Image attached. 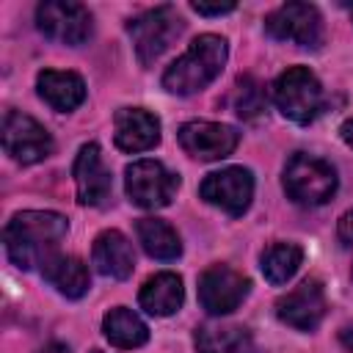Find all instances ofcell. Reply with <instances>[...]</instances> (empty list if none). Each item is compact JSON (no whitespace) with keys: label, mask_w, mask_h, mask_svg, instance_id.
Returning <instances> with one entry per match:
<instances>
[{"label":"cell","mask_w":353,"mask_h":353,"mask_svg":"<svg viewBox=\"0 0 353 353\" xmlns=\"http://www.w3.org/2000/svg\"><path fill=\"white\" fill-rule=\"evenodd\" d=\"M66 232H69V221L58 212L50 210L17 212L3 229L6 254L17 268L30 270L36 265H44L55 254Z\"/></svg>","instance_id":"6da1fadb"},{"label":"cell","mask_w":353,"mask_h":353,"mask_svg":"<svg viewBox=\"0 0 353 353\" xmlns=\"http://www.w3.org/2000/svg\"><path fill=\"white\" fill-rule=\"evenodd\" d=\"M339 342L353 353V325H345V328L339 331Z\"/></svg>","instance_id":"83f0119b"},{"label":"cell","mask_w":353,"mask_h":353,"mask_svg":"<svg viewBox=\"0 0 353 353\" xmlns=\"http://www.w3.org/2000/svg\"><path fill=\"white\" fill-rule=\"evenodd\" d=\"M36 25L47 39L77 47L91 36V11L83 3L47 0L36 6Z\"/></svg>","instance_id":"52a82bcc"},{"label":"cell","mask_w":353,"mask_h":353,"mask_svg":"<svg viewBox=\"0 0 353 353\" xmlns=\"http://www.w3.org/2000/svg\"><path fill=\"white\" fill-rule=\"evenodd\" d=\"M127 33L132 36L138 61L143 66H149L182 33V17L176 14L174 6H157V8H149V11L138 14L135 19H130Z\"/></svg>","instance_id":"5b68a950"},{"label":"cell","mask_w":353,"mask_h":353,"mask_svg":"<svg viewBox=\"0 0 353 353\" xmlns=\"http://www.w3.org/2000/svg\"><path fill=\"white\" fill-rule=\"evenodd\" d=\"M276 314L281 323L292 325L295 331H312L320 325L325 314V292L317 279L301 281L295 290L276 301Z\"/></svg>","instance_id":"4fadbf2b"},{"label":"cell","mask_w":353,"mask_h":353,"mask_svg":"<svg viewBox=\"0 0 353 353\" xmlns=\"http://www.w3.org/2000/svg\"><path fill=\"white\" fill-rule=\"evenodd\" d=\"M91 353H102V350H91Z\"/></svg>","instance_id":"f546056e"},{"label":"cell","mask_w":353,"mask_h":353,"mask_svg":"<svg viewBox=\"0 0 353 353\" xmlns=\"http://www.w3.org/2000/svg\"><path fill=\"white\" fill-rule=\"evenodd\" d=\"M44 279L66 298H83L91 287V276L83 259L77 256H63V254H52L44 265H41Z\"/></svg>","instance_id":"d6986e66"},{"label":"cell","mask_w":353,"mask_h":353,"mask_svg":"<svg viewBox=\"0 0 353 353\" xmlns=\"http://www.w3.org/2000/svg\"><path fill=\"white\" fill-rule=\"evenodd\" d=\"M102 331H105V339L116 347H124V350H132V347H141L146 345L149 339V328L146 323L127 306H116L110 309L105 317H102Z\"/></svg>","instance_id":"ffe728a7"},{"label":"cell","mask_w":353,"mask_h":353,"mask_svg":"<svg viewBox=\"0 0 353 353\" xmlns=\"http://www.w3.org/2000/svg\"><path fill=\"white\" fill-rule=\"evenodd\" d=\"M303 262V248L295 245V243H273L270 248H265L262 254V276L270 281V284H287L298 268Z\"/></svg>","instance_id":"603a6c76"},{"label":"cell","mask_w":353,"mask_h":353,"mask_svg":"<svg viewBox=\"0 0 353 353\" xmlns=\"http://www.w3.org/2000/svg\"><path fill=\"white\" fill-rule=\"evenodd\" d=\"M350 276H353V270H350Z\"/></svg>","instance_id":"1f68e13d"},{"label":"cell","mask_w":353,"mask_h":353,"mask_svg":"<svg viewBox=\"0 0 353 353\" xmlns=\"http://www.w3.org/2000/svg\"><path fill=\"white\" fill-rule=\"evenodd\" d=\"M232 108H234V113L240 119H256V116L265 113V108H268L265 91H262V85L251 74H245V77L237 80L234 94H232Z\"/></svg>","instance_id":"cb8c5ba5"},{"label":"cell","mask_w":353,"mask_h":353,"mask_svg":"<svg viewBox=\"0 0 353 353\" xmlns=\"http://www.w3.org/2000/svg\"><path fill=\"white\" fill-rule=\"evenodd\" d=\"M199 193L207 204L223 210L232 218H240L254 199V176L243 165H229V168L207 174Z\"/></svg>","instance_id":"ba28073f"},{"label":"cell","mask_w":353,"mask_h":353,"mask_svg":"<svg viewBox=\"0 0 353 353\" xmlns=\"http://www.w3.org/2000/svg\"><path fill=\"white\" fill-rule=\"evenodd\" d=\"M226 55H229L226 39H221L215 33H204V36L193 39V44L163 72V88L171 94H179V97L207 88L221 74Z\"/></svg>","instance_id":"7a4b0ae2"},{"label":"cell","mask_w":353,"mask_h":353,"mask_svg":"<svg viewBox=\"0 0 353 353\" xmlns=\"http://www.w3.org/2000/svg\"><path fill=\"white\" fill-rule=\"evenodd\" d=\"M185 301V287H182V279L171 270H163V273H154L152 279L143 281L141 292H138V303L143 312L154 314V317H168L174 314Z\"/></svg>","instance_id":"ac0fdd59"},{"label":"cell","mask_w":353,"mask_h":353,"mask_svg":"<svg viewBox=\"0 0 353 353\" xmlns=\"http://www.w3.org/2000/svg\"><path fill=\"white\" fill-rule=\"evenodd\" d=\"M135 232H138V243L143 245V251L154 259H176L182 254L179 234L160 218H141L135 223Z\"/></svg>","instance_id":"7402d4cb"},{"label":"cell","mask_w":353,"mask_h":353,"mask_svg":"<svg viewBox=\"0 0 353 353\" xmlns=\"http://www.w3.org/2000/svg\"><path fill=\"white\" fill-rule=\"evenodd\" d=\"M350 17H353V8H350Z\"/></svg>","instance_id":"4dcf8cb0"},{"label":"cell","mask_w":353,"mask_h":353,"mask_svg":"<svg viewBox=\"0 0 353 353\" xmlns=\"http://www.w3.org/2000/svg\"><path fill=\"white\" fill-rule=\"evenodd\" d=\"M3 149L22 165H33L52 154L50 132L28 113L8 110L3 116Z\"/></svg>","instance_id":"9c48e42d"},{"label":"cell","mask_w":353,"mask_h":353,"mask_svg":"<svg viewBox=\"0 0 353 353\" xmlns=\"http://www.w3.org/2000/svg\"><path fill=\"white\" fill-rule=\"evenodd\" d=\"M36 88H39V97H41L52 110H61V113L74 110V108L85 99V83H83V77L74 74V72L44 69V72H39V77H36Z\"/></svg>","instance_id":"e0dca14e"},{"label":"cell","mask_w":353,"mask_h":353,"mask_svg":"<svg viewBox=\"0 0 353 353\" xmlns=\"http://www.w3.org/2000/svg\"><path fill=\"white\" fill-rule=\"evenodd\" d=\"M273 102L290 121L309 124L320 116L325 97L320 80L306 66H290L273 83Z\"/></svg>","instance_id":"3957f363"},{"label":"cell","mask_w":353,"mask_h":353,"mask_svg":"<svg viewBox=\"0 0 353 353\" xmlns=\"http://www.w3.org/2000/svg\"><path fill=\"white\" fill-rule=\"evenodd\" d=\"M116 146L121 152H146L160 143V119L143 108H121L116 113Z\"/></svg>","instance_id":"9a60e30c"},{"label":"cell","mask_w":353,"mask_h":353,"mask_svg":"<svg viewBox=\"0 0 353 353\" xmlns=\"http://www.w3.org/2000/svg\"><path fill=\"white\" fill-rule=\"evenodd\" d=\"M284 190L295 204L320 207L336 193V171L320 157L295 152L284 165Z\"/></svg>","instance_id":"277c9868"},{"label":"cell","mask_w":353,"mask_h":353,"mask_svg":"<svg viewBox=\"0 0 353 353\" xmlns=\"http://www.w3.org/2000/svg\"><path fill=\"white\" fill-rule=\"evenodd\" d=\"M190 8L201 17H221V14H232L237 6L234 3H218V6H207V3H190Z\"/></svg>","instance_id":"d4e9b609"},{"label":"cell","mask_w":353,"mask_h":353,"mask_svg":"<svg viewBox=\"0 0 353 353\" xmlns=\"http://www.w3.org/2000/svg\"><path fill=\"white\" fill-rule=\"evenodd\" d=\"M199 353H256L248 328L243 325H201L196 328Z\"/></svg>","instance_id":"44dd1931"},{"label":"cell","mask_w":353,"mask_h":353,"mask_svg":"<svg viewBox=\"0 0 353 353\" xmlns=\"http://www.w3.org/2000/svg\"><path fill=\"white\" fill-rule=\"evenodd\" d=\"M251 281L229 265H210L199 276V301L207 314H229L248 295Z\"/></svg>","instance_id":"8fae6325"},{"label":"cell","mask_w":353,"mask_h":353,"mask_svg":"<svg viewBox=\"0 0 353 353\" xmlns=\"http://www.w3.org/2000/svg\"><path fill=\"white\" fill-rule=\"evenodd\" d=\"M336 234L345 245H353V210H347L342 218H339V226H336Z\"/></svg>","instance_id":"484cf974"},{"label":"cell","mask_w":353,"mask_h":353,"mask_svg":"<svg viewBox=\"0 0 353 353\" xmlns=\"http://www.w3.org/2000/svg\"><path fill=\"white\" fill-rule=\"evenodd\" d=\"M265 30L273 39L295 41L301 47H320L323 44V19L320 11L309 3H284L265 17Z\"/></svg>","instance_id":"30bf717a"},{"label":"cell","mask_w":353,"mask_h":353,"mask_svg":"<svg viewBox=\"0 0 353 353\" xmlns=\"http://www.w3.org/2000/svg\"><path fill=\"white\" fill-rule=\"evenodd\" d=\"M179 143L182 149L196 160H221L234 152L240 143V132L229 124L218 121H188L179 127Z\"/></svg>","instance_id":"7c38bea8"},{"label":"cell","mask_w":353,"mask_h":353,"mask_svg":"<svg viewBox=\"0 0 353 353\" xmlns=\"http://www.w3.org/2000/svg\"><path fill=\"white\" fill-rule=\"evenodd\" d=\"M91 262L108 279H127L132 273V268H135V254H132L130 240L121 232L108 229L94 240Z\"/></svg>","instance_id":"2e32d148"},{"label":"cell","mask_w":353,"mask_h":353,"mask_svg":"<svg viewBox=\"0 0 353 353\" xmlns=\"http://www.w3.org/2000/svg\"><path fill=\"white\" fill-rule=\"evenodd\" d=\"M74 188H77V201L88 207H99L110 196V171L102 160V152L97 143L80 146L74 157Z\"/></svg>","instance_id":"5bb4252c"},{"label":"cell","mask_w":353,"mask_h":353,"mask_svg":"<svg viewBox=\"0 0 353 353\" xmlns=\"http://www.w3.org/2000/svg\"><path fill=\"white\" fill-rule=\"evenodd\" d=\"M39 353H72V350H69V345H63V342H50V345H44Z\"/></svg>","instance_id":"f1b7e54d"},{"label":"cell","mask_w":353,"mask_h":353,"mask_svg":"<svg viewBox=\"0 0 353 353\" xmlns=\"http://www.w3.org/2000/svg\"><path fill=\"white\" fill-rule=\"evenodd\" d=\"M124 188L132 204L143 207V210H160L168 207L176 188H179V176L171 174L163 163L157 160H135L127 165L124 171Z\"/></svg>","instance_id":"8992f818"},{"label":"cell","mask_w":353,"mask_h":353,"mask_svg":"<svg viewBox=\"0 0 353 353\" xmlns=\"http://www.w3.org/2000/svg\"><path fill=\"white\" fill-rule=\"evenodd\" d=\"M339 135H342V141L353 149V119H345V121L339 124Z\"/></svg>","instance_id":"4316f807"}]
</instances>
